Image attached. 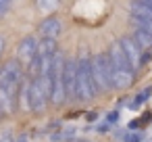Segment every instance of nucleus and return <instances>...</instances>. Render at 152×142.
<instances>
[{"label":"nucleus","mask_w":152,"mask_h":142,"mask_svg":"<svg viewBox=\"0 0 152 142\" xmlns=\"http://www.w3.org/2000/svg\"><path fill=\"white\" fill-rule=\"evenodd\" d=\"M11 2H13V0H0V15H4L11 9Z\"/></svg>","instance_id":"f3484780"},{"label":"nucleus","mask_w":152,"mask_h":142,"mask_svg":"<svg viewBox=\"0 0 152 142\" xmlns=\"http://www.w3.org/2000/svg\"><path fill=\"white\" fill-rule=\"evenodd\" d=\"M63 71H65V57L61 52L54 54L52 67H50V82H52V94H50V102L52 104H61L65 100V84H63Z\"/></svg>","instance_id":"39448f33"},{"label":"nucleus","mask_w":152,"mask_h":142,"mask_svg":"<svg viewBox=\"0 0 152 142\" xmlns=\"http://www.w3.org/2000/svg\"><path fill=\"white\" fill-rule=\"evenodd\" d=\"M63 84H65V100L67 98H77V61L75 59L65 61Z\"/></svg>","instance_id":"423d86ee"},{"label":"nucleus","mask_w":152,"mask_h":142,"mask_svg":"<svg viewBox=\"0 0 152 142\" xmlns=\"http://www.w3.org/2000/svg\"><path fill=\"white\" fill-rule=\"evenodd\" d=\"M61 29H63V25H61V21H58L56 17H48V19H44L42 25H40V34H42L44 38H48V40H56V38L61 36Z\"/></svg>","instance_id":"9d476101"},{"label":"nucleus","mask_w":152,"mask_h":142,"mask_svg":"<svg viewBox=\"0 0 152 142\" xmlns=\"http://www.w3.org/2000/svg\"><path fill=\"white\" fill-rule=\"evenodd\" d=\"M38 46H40V42L34 38V36H27V38H23L21 40V44H19V63H23V65H31V61L36 59V54H38Z\"/></svg>","instance_id":"6e6552de"},{"label":"nucleus","mask_w":152,"mask_h":142,"mask_svg":"<svg viewBox=\"0 0 152 142\" xmlns=\"http://www.w3.org/2000/svg\"><path fill=\"white\" fill-rule=\"evenodd\" d=\"M133 23H135V27H140V29H144V32L152 34V21H148V19H137V17H133Z\"/></svg>","instance_id":"dca6fc26"},{"label":"nucleus","mask_w":152,"mask_h":142,"mask_svg":"<svg viewBox=\"0 0 152 142\" xmlns=\"http://www.w3.org/2000/svg\"><path fill=\"white\" fill-rule=\"evenodd\" d=\"M36 4L40 7V11L48 13V11H56L61 2H58V0H36Z\"/></svg>","instance_id":"4468645a"},{"label":"nucleus","mask_w":152,"mask_h":142,"mask_svg":"<svg viewBox=\"0 0 152 142\" xmlns=\"http://www.w3.org/2000/svg\"><path fill=\"white\" fill-rule=\"evenodd\" d=\"M129 11H131V17L152 21V9H150V7H146V4H142V2H133V4L129 7Z\"/></svg>","instance_id":"f8f14e48"},{"label":"nucleus","mask_w":152,"mask_h":142,"mask_svg":"<svg viewBox=\"0 0 152 142\" xmlns=\"http://www.w3.org/2000/svg\"><path fill=\"white\" fill-rule=\"evenodd\" d=\"M121 48H123V52H125V57H127V61H129V65H131V69L135 71L140 65H142V52H140V46L131 40V38H123L121 42Z\"/></svg>","instance_id":"1a4fd4ad"},{"label":"nucleus","mask_w":152,"mask_h":142,"mask_svg":"<svg viewBox=\"0 0 152 142\" xmlns=\"http://www.w3.org/2000/svg\"><path fill=\"white\" fill-rule=\"evenodd\" d=\"M27 100H29V111H36V113L44 111V107H46L48 96H46V92L42 90L38 77H34V79L29 82V86H27Z\"/></svg>","instance_id":"0eeeda50"},{"label":"nucleus","mask_w":152,"mask_h":142,"mask_svg":"<svg viewBox=\"0 0 152 142\" xmlns=\"http://www.w3.org/2000/svg\"><path fill=\"white\" fill-rule=\"evenodd\" d=\"M121 140L123 142H142L144 140V136H142V132H125V134H121Z\"/></svg>","instance_id":"2eb2a0df"},{"label":"nucleus","mask_w":152,"mask_h":142,"mask_svg":"<svg viewBox=\"0 0 152 142\" xmlns=\"http://www.w3.org/2000/svg\"><path fill=\"white\" fill-rule=\"evenodd\" d=\"M17 142H27V138H25V136H21V138H19Z\"/></svg>","instance_id":"aec40b11"},{"label":"nucleus","mask_w":152,"mask_h":142,"mask_svg":"<svg viewBox=\"0 0 152 142\" xmlns=\"http://www.w3.org/2000/svg\"><path fill=\"white\" fill-rule=\"evenodd\" d=\"M19 82H21V65L19 61H7L0 69V90H4L17 100L19 94Z\"/></svg>","instance_id":"20e7f679"},{"label":"nucleus","mask_w":152,"mask_h":142,"mask_svg":"<svg viewBox=\"0 0 152 142\" xmlns=\"http://www.w3.org/2000/svg\"><path fill=\"white\" fill-rule=\"evenodd\" d=\"M94 94H96V86L92 77V59L81 57L77 61V98L92 100Z\"/></svg>","instance_id":"f03ea898"},{"label":"nucleus","mask_w":152,"mask_h":142,"mask_svg":"<svg viewBox=\"0 0 152 142\" xmlns=\"http://www.w3.org/2000/svg\"><path fill=\"white\" fill-rule=\"evenodd\" d=\"M108 59H110V65H113V88H127L133 79V69L121 48L119 42L110 44V50H108Z\"/></svg>","instance_id":"f257e3e1"},{"label":"nucleus","mask_w":152,"mask_h":142,"mask_svg":"<svg viewBox=\"0 0 152 142\" xmlns=\"http://www.w3.org/2000/svg\"><path fill=\"white\" fill-rule=\"evenodd\" d=\"M2 50H4V36H0V54H2Z\"/></svg>","instance_id":"6ab92c4d"},{"label":"nucleus","mask_w":152,"mask_h":142,"mask_svg":"<svg viewBox=\"0 0 152 142\" xmlns=\"http://www.w3.org/2000/svg\"><path fill=\"white\" fill-rule=\"evenodd\" d=\"M117 117H119V113H117V111H115V113H110V115L106 117V123H108V125H113V121H117Z\"/></svg>","instance_id":"a211bd4d"},{"label":"nucleus","mask_w":152,"mask_h":142,"mask_svg":"<svg viewBox=\"0 0 152 142\" xmlns=\"http://www.w3.org/2000/svg\"><path fill=\"white\" fill-rule=\"evenodd\" d=\"M92 77H94L96 92L113 88V65L108 54H96L92 59Z\"/></svg>","instance_id":"7ed1b4c3"},{"label":"nucleus","mask_w":152,"mask_h":142,"mask_svg":"<svg viewBox=\"0 0 152 142\" xmlns=\"http://www.w3.org/2000/svg\"><path fill=\"white\" fill-rule=\"evenodd\" d=\"M150 94H152V88H150V86H148V88H142V92L133 96V100H131V107H129V109H140V107L150 98Z\"/></svg>","instance_id":"ddd939ff"},{"label":"nucleus","mask_w":152,"mask_h":142,"mask_svg":"<svg viewBox=\"0 0 152 142\" xmlns=\"http://www.w3.org/2000/svg\"><path fill=\"white\" fill-rule=\"evenodd\" d=\"M133 42L140 46V50H150V48H152V34H148V32L135 27V32H133Z\"/></svg>","instance_id":"9b49d317"},{"label":"nucleus","mask_w":152,"mask_h":142,"mask_svg":"<svg viewBox=\"0 0 152 142\" xmlns=\"http://www.w3.org/2000/svg\"><path fill=\"white\" fill-rule=\"evenodd\" d=\"M150 142H152V140H150Z\"/></svg>","instance_id":"412c9836"}]
</instances>
